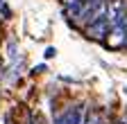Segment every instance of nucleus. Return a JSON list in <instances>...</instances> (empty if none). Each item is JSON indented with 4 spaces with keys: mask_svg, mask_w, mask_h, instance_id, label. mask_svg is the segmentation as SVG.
Instances as JSON below:
<instances>
[{
    "mask_svg": "<svg viewBox=\"0 0 127 124\" xmlns=\"http://www.w3.org/2000/svg\"><path fill=\"white\" fill-rule=\"evenodd\" d=\"M127 14V0H107V20L114 25Z\"/></svg>",
    "mask_w": 127,
    "mask_h": 124,
    "instance_id": "1",
    "label": "nucleus"
},
{
    "mask_svg": "<svg viewBox=\"0 0 127 124\" xmlns=\"http://www.w3.org/2000/svg\"><path fill=\"white\" fill-rule=\"evenodd\" d=\"M109 27H111V23H109V20H107V16H104V18H98L95 23L86 25V34H89V38L100 41V38H104V36L109 34Z\"/></svg>",
    "mask_w": 127,
    "mask_h": 124,
    "instance_id": "2",
    "label": "nucleus"
},
{
    "mask_svg": "<svg viewBox=\"0 0 127 124\" xmlns=\"http://www.w3.org/2000/svg\"><path fill=\"white\" fill-rule=\"evenodd\" d=\"M64 117V124H82V117H84V106H70L66 113L61 115Z\"/></svg>",
    "mask_w": 127,
    "mask_h": 124,
    "instance_id": "3",
    "label": "nucleus"
},
{
    "mask_svg": "<svg viewBox=\"0 0 127 124\" xmlns=\"http://www.w3.org/2000/svg\"><path fill=\"white\" fill-rule=\"evenodd\" d=\"M0 11H2V18H11V9L5 5V0H0Z\"/></svg>",
    "mask_w": 127,
    "mask_h": 124,
    "instance_id": "4",
    "label": "nucleus"
},
{
    "mask_svg": "<svg viewBox=\"0 0 127 124\" xmlns=\"http://www.w3.org/2000/svg\"><path fill=\"white\" fill-rule=\"evenodd\" d=\"M55 54H57V50H55V48H48V50H45V59H52Z\"/></svg>",
    "mask_w": 127,
    "mask_h": 124,
    "instance_id": "5",
    "label": "nucleus"
},
{
    "mask_svg": "<svg viewBox=\"0 0 127 124\" xmlns=\"http://www.w3.org/2000/svg\"><path fill=\"white\" fill-rule=\"evenodd\" d=\"M118 124H127V113H125V115H123V120H120V122H118Z\"/></svg>",
    "mask_w": 127,
    "mask_h": 124,
    "instance_id": "6",
    "label": "nucleus"
},
{
    "mask_svg": "<svg viewBox=\"0 0 127 124\" xmlns=\"http://www.w3.org/2000/svg\"><path fill=\"white\" fill-rule=\"evenodd\" d=\"M55 124H64V117H57V120H55Z\"/></svg>",
    "mask_w": 127,
    "mask_h": 124,
    "instance_id": "7",
    "label": "nucleus"
}]
</instances>
